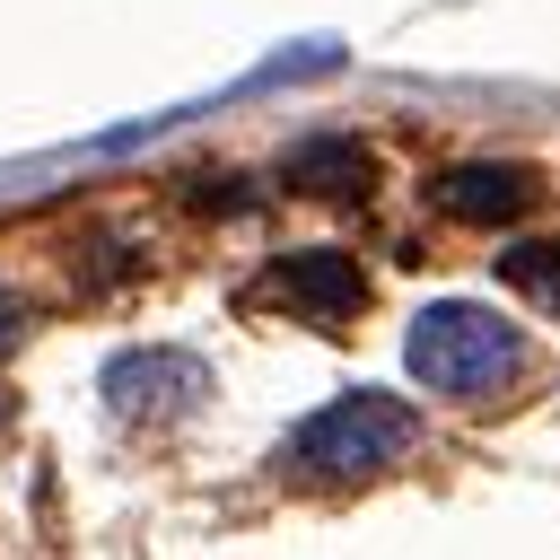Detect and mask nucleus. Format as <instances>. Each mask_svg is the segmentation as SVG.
I'll list each match as a JSON object with an SVG mask.
<instances>
[{"instance_id": "nucleus-7", "label": "nucleus", "mask_w": 560, "mask_h": 560, "mask_svg": "<svg viewBox=\"0 0 560 560\" xmlns=\"http://www.w3.org/2000/svg\"><path fill=\"white\" fill-rule=\"evenodd\" d=\"M499 280H508L516 298H534V306H551V315H560V236L508 245V254H499Z\"/></svg>"}, {"instance_id": "nucleus-5", "label": "nucleus", "mask_w": 560, "mask_h": 560, "mask_svg": "<svg viewBox=\"0 0 560 560\" xmlns=\"http://www.w3.org/2000/svg\"><path fill=\"white\" fill-rule=\"evenodd\" d=\"M438 210L446 219H472V228H508L542 184H534V166H508V158H464V166H446L438 184Z\"/></svg>"}, {"instance_id": "nucleus-1", "label": "nucleus", "mask_w": 560, "mask_h": 560, "mask_svg": "<svg viewBox=\"0 0 560 560\" xmlns=\"http://www.w3.org/2000/svg\"><path fill=\"white\" fill-rule=\"evenodd\" d=\"M411 446H420V411H411L402 394L359 385V394H332V402L289 438V455H280V464H289L298 481L341 490V481H376V472H394Z\"/></svg>"}, {"instance_id": "nucleus-9", "label": "nucleus", "mask_w": 560, "mask_h": 560, "mask_svg": "<svg viewBox=\"0 0 560 560\" xmlns=\"http://www.w3.org/2000/svg\"><path fill=\"white\" fill-rule=\"evenodd\" d=\"M0 429H9V394H0Z\"/></svg>"}, {"instance_id": "nucleus-3", "label": "nucleus", "mask_w": 560, "mask_h": 560, "mask_svg": "<svg viewBox=\"0 0 560 560\" xmlns=\"http://www.w3.org/2000/svg\"><path fill=\"white\" fill-rule=\"evenodd\" d=\"M96 394H105L114 411H131V420H149V411H192V402H210V368H201L192 350H122V359H105Z\"/></svg>"}, {"instance_id": "nucleus-4", "label": "nucleus", "mask_w": 560, "mask_h": 560, "mask_svg": "<svg viewBox=\"0 0 560 560\" xmlns=\"http://www.w3.org/2000/svg\"><path fill=\"white\" fill-rule=\"evenodd\" d=\"M262 289H271L280 306H298L306 324H350V315L368 306L359 262H350V254H332V245H315V254H280Z\"/></svg>"}, {"instance_id": "nucleus-8", "label": "nucleus", "mask_w": 560, "mask_h": 560, "mask_svg": "<svg viewBox=\"0 0 560 560\" xmlns=\"http://www.w3.org/2000/svg\"><path fill=\"white\" fill-rule=\"evenodd\" d=\"M26 324H35V315H26V298H18V289H0V359L26 341Z\"/></svg>"}, {"instance_id": "nucleus-6", "label": "nucleus", "mask_w": 560, "mask_h": 560, "mask_svg": "<svg viewBox=\"0 0 560 560\" xmlns=\"http://www.w3.org/2000/svg\"><path fill=\"white\" fill-rule=\"evenodd\" d=\"M289 184L324 192V201H359V192H376V149L350 140V131H315V140L289 149Z\"/></svg>"}, {"instance_id": "nucleus-2", "label": "nucleus", "mask_w": 560, "mask_h": 560, "mask_svg": "<svg viewBox=\"0 0 560 560\" xmlns=\"http://www.w3.org/2000/svg\"><path fill=\"white\" fill-rule=\"evenodd\" d=\"M402 359H411V376H420L429 394L481 402V394H499V385L525 368V341H516V324H508L499 306H481V298H438V306L411 315Z\"/></svg>"}]
</instances>
